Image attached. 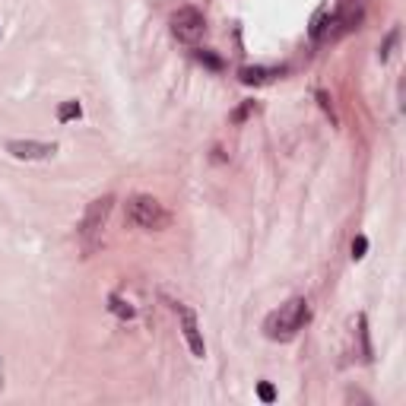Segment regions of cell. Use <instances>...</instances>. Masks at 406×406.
<instances>
[{
	"label": "cell",
	"mask_w": 406,
	"mask_h": 406,
	"mask_svg": "<svg viewBox=\"0 0 406 406\" xmlns=\"http://www.w3.org/2000/svg\"><path fill=\"white\" fill-rule=\"evenodd\" d=\"M308 301L305 299H289L286 305H279L267 321H263V333L270 339H292L295 333L308 324Z\"/></svg>",
	"instance_id": "1"
},
{
	"label": "cell",
	"mask_w": 406,
	"mask_h": 406,
	"mask_svg": "<svg viewBox=\"0 0 406 406\" xmlns=\"http://www.w3.org/2000/svg\"><path fill=\"white\" fill-rule=\"evenodd\" d=\"M127 219L136 229H150V232H159V229L168 226V213L166 206L150 194H136L127 200Z\"/></svg>",
	"instance_id": "2"
},
{
	"label": "cell",
	"mask_w": 406,
	"mask_h": 406,
	"mask_svg": "<svg viewBox=\"0 0 406 406\" xmlns=\"http://www.w3.org/2000/svg\"><path fill=\"white\" fill-rule=\"evenodd\" d=\"M112 206H114V197L105 194V197H96V200L86 206L83 213V222H80V238H83L86 251L96 248L98 235H102V229H105L108 216H112Z\"/></svg>",
	"instance_id": "3"
},
{
	"label": "cell",
	"mask_w": 406,
	"mask_h": 406,
	"mask_svg": "<svg viewBox=\"0 0 406 406\" xmlns=\"http://www.w3.org/2000/svg\"><path fill=\"white\" fill-rule=\"evenodd\" d=\"M203 32H206V19H203V13L197 7H181L172 16V35L178 42H184V45H197Z\"/></svg>",
	"instance_id": "4"
},
{
	"label": "cell",
	"mask_w": 406,
	"mask_h": 406,
	"mask_svg": "<svg viewBox=\"0 0 406 406\" xmlns=\"http://www.w3.org/2000/svg\"><path fill=\"white\" fill-rule=\"evenodd\" d=\"M7 152L19 162H38V159H51L58 152L54 143H38V140H10Z\"/></svg>",
	"instance_id": "5"
},
{
	"label": "cell",
	"mask_w": 406,
	"mask_h": 406,
	"mask_svg": "<svg viewBox=\"0 0 406 406\" xmlns=\"http://www.w3.org/2000/svg\"><path fill=\"white\" fill-rule=\"evenodd\" d=\"M178 317H181V333L188 339V349L197 359H203V355H206V343H203V333H200V324H197L194 311H191L188 305H178Z\"/></svg>",
	"instance_id": "6"
},
{
	"label": "cell",
	"mask_w": 406,
	"mask_h": 406,
	"mask_svg": "<svg viewBox=\"0 0 406 406\" xmlns=\"http://www.w3.org/2000/svg\"><path fill=\"white\" fill-rule=\"evenodd\" d=\"M273 76H279V70H273V67H241L238 70V80L245 86H263V83H270Z\"/></svg>",
	"instance_id": "7"
},
{
	"label": "cell",
	"mask_w": 406,
	"mask_h": 406,
	"mask_svg": "<svg viewBox=\"0 0 406 406\" xmlns=\"http://www.w3.org/2000/svg\"><path fill=\"white\" fill-rule=\"evenodd\" d=\"M327 19H330V10L327 7L315 13V19H311V38H315V42H321L324 38V32H327Z\"/></svg>",
	"instance_id": "8"
},
{
	"label": "cell",
	"mask_w": 406,
	"mask_h": 406,
	"mask_svg": "<svg viewBox=\"0 0 406 406\" xmlns=\"http://www.w3.org/2000/svg\"><path fill=\"white\" fill-rule=\"evenodd\" d=\"M80 114H83V105H80V102H64V105L58 108V121H60V124H67V121L80 118Z\"/></svg>",
	"instance_id": "9"
},
{
	"label": "cell",
	"mask_w": 406,
	"mask_h": 406,
	"mask_svg": "<svg viewBox=\"0 0 406 406\" xmlns=\"http://www.w3.org/2000/svg\"><path fill=\"white\" fill-rule=\"evenodd\" d=\"M359 339H362V359H371V343H369V321L365 315H359Z\"/></svg>",
	"instance_id": "10"
},
{
	"label": "cell",
	"mask_w": 406,
	"mask_h": 406,
	"mask_svg": "<svg viewBox=\"0 0 406 406\" xmlns=\"http://www.w3.org/2000/svg\"><path fill=\"white\" fill-rule=\"evenodd\" d=\"M108 308H112L118 317H134V308H130V301H124L121 295H112V299H108Z\"/></svg>",
	"instance_id": "11"
},
{
	"label": "cell",
	"mask_w": 406,
	"mask_h": 406,
	"mask_svg": "<svg viewBox=\"0 0 406 406\" xmlns=\"http://www.w3.org/2000/svg\"><path fill=\"white\" fill-rule=\"evenodd\" d=\"M397 38H400V32H397V29H394V32H391V35L384 38V45H381V51H378V58H381V60H387V58H391L394 45H397Z\"/></svg>",
	"instance_id": "12"
},
{
	"label": "cell",
	"mask_w": 406,
	"mask_h": 406,
	"mask_svg": "<svg viewBox=\"0 0 406 406\" xmlns=\"http://www.w3.org/2000/svg\"><path fill=\"white\" fill-rule=\"evenodd\" d=\"M197 60L206 64V67H213V70H222V60H219L213 51H197Z\"/></svg>",
	"instance_id": "13"
},
{
	"label": "cell",
	"mask_w": 406,
	"mask_h": 406,
	"mask_svg": "<svg viewBox=\"0 0 406 406\" xmlns=\"http://www.w3.org/2000/svg\"><path fill=\"white\" fill-rule=\"evenodd\" d=\"M257 397H261L263 403H273V400H276V391H273V384H267V381L257 384Z\"/></svg>",
	"instance_id": "14"
},
{
	"label": "cell",
	"mask_w": 406,
	"mask_h": 406,
	"mask_svg": "<svg viewBox=\"0 0 406 406\" xmlns=\"http://www.w3.org/2000/svg\"><path fill=\"white\" fill-rule=\"evenodd\" d=\"M365 251H369V238H365V235H359V238L353 241V257H355V261H362V257H365Z\"/></svg>",
	"instance_id": "15"
},
{
	"label": "cell",
	"mask_w": 406,
	"mask_h": 406,
	"mask_svg": "<svg viewBox=\"0 0 406 406\" xmlns=\"http://www.w3.org/2000/svg\"><path fill=\"white\" fill-rule=\"evenodd\" d=\"M251 112H254V102H248V105L241 108V112H238V114H235V121H245V118H248V114H251Z\"/></svg>",
	"instance_id": "16"
}]
</instances>
